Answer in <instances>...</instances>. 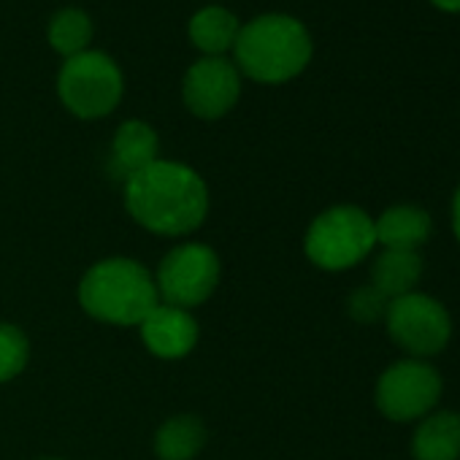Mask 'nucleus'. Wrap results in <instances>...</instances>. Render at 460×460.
<instances>
[{
	"label": "nucleus",
	"instance_id": "1",
	"mask_svg": "<svg viewBox=\"0 0 460 460\" xmlns=\"http://www.w3.org/2000/svg\"><path fill=\"white\" fill-rule=\"evenodd\" d=\"M125 208L152 234L187 236L208 214V190L190 165L155 160L125 181Z\"/></svg>",
	"mask_w": 460,
	"mask_h": 460
},
{
	"label": "nucleus",
	"instance_id": "2",
	"mask_svg": "<svg viewBox=\"0 0 460 460\" xmlns=\"http://www.w3.org/2000/svg\"><path fill=\"white\" fill-rule=\"evenodd\" d=\"M236 66L255 82L282 84L312 60L309 31L288 14H263L247 22L236 39Z\"/></svg>",
	"mask_w": 460,
	"mask_h": 460
},
{
	"label": "nucleus",
	"instance_id": "3",
	"mask_svg": "<svg viewBox=\"0 0 460 460\" xmlns=\"http://www.w3.org/2000/svg\"><path fill=\"white\" fill-rule=\"evenodd\" d=\"M82 309L111 325H141L160 304L155 277L136 261L109 258L93 266L79 285Z\"/></svg>",
	"mask_w": 460,
	"mask_h": 460
},
{
	"label": "nucleus",
	"instance_id": "4",
	"mask_svg": "<svg viewBox=\"0 0 460 460\" xmlns=\"http://www.w3.org/2000/svg\"><path fill=\"white\" fill-rule=\"evenodd\" d=\"M374 244V219L358 206H333L323 211L306 234V255L325 271L352 269Z\"/></svg>",
	"mask_w": 460,
	"mask_h": 460
},
{
	"label": "nucleus",
	"instance_id": "5",
	"mask_svg": "<svg viewBox=\"0 0 460 460\" xmlns=\"http://www.w3.org/2000/svg\"><path fill=\"white\" fill-rule=\"evenodd\" d=\"M60 101L82 119H98L117 109L122 98L119 66L98 49H84L66 58L58 76Z\"/></svg>",
	"mask_w": 460,
	"mask_h": 460
},
{
	"label": "nucleus",
	"instance_id": "6",
	"mask_svg": "<svg viewBox=\"0 0 460 460\" xmlns=\"http://www.w3.org/2000/svg\"><path fill=\"white\" fill-rule=\"evenodd\" d=\"M155 285L165 306L190 312L217 290L219 258L206 244H181L163 258Z\"/></svg>",
	"mask_w": 460,
	"mask_h": 460
},
{
	"label": "nucleus",
	"instance_id": "7",
	"mask_svg": "<svg viewBox=\"0 0 460 460\" xmlns=\"http://www.w3.org/2000/svg\"><path fill=\"white\" fill-rule=\"evenodd\" d=\"M385 323H387L393 341L414 358H428V355L441 352L452 331L447 309L422 293L393 298L387 306Z\"/></svg>",
	"mask_w": 460,
	"mask_h": 460
},
{
	"label": "nucleus",
	"instance_id": "8",
	"mask_svg": "<svg viewBox=\"0 0 460 460\" xmlns=\"http://www.w3.org/2000/svg\"><path fill=\"white\" fill-rule=\"evenodd\" d=\"M441 395V379L433 366L422 360H401L390 366L376 385V406L395 422L428 414Z\"/></svg>",
	"mask_w": 460,
	"mask_h": 460
},
{
	"label": "nucleus",
	"instance_id": "9",
	"mask_svg": "<svg viewBox=\"0 0 460 460\" xmlns=\"http://www.w3.org/2000/svg\"><path fill=\"white\" fill-rule=\"evenodd\" d=\"M184 103L200 119H219L242 95L239 68L225 58H203L184 74Z\"/></svg>",
	"mask_w": 460,
	"mask_h": 460
},
{
	"label": "nucleus",
	"instance_id": "10",
	"mask_svg": "<svg viewBox=\"0 0 460 460\" xmlns=\"http://www.w3.org/2000/svg\"><path fill=\"white\" fill-rule=\"evenodd\" d=\"M141 339L152 355L176 360L190 355L198 344V323L187 309L157 304L141 323Z\"/></svg>",
	"mask_w": 460,
	"mask_h": 460
},
{
	"label": "nucleus",
	"instance_id": "11",
	"mask_svg": "<svg viewBox=\"0 0 460 460\" xmlns=\"http://www.w3.org/2000/svg\"><path fill=\"white\" fill-rule=\"evenodd\" d=\"M157 149H160L157 133L146 122L141 119L122 122L111 144V173L128 181L133 173H138L141 168L157 160Z\"/></svg>",
	"mask_w": 460,
	"mask_h": 460
},
{
	"label": "nucleus",
	"instance_id": "12",
	"mask_svg": "<svg viewBox=\"0 0 460 460\" xmlns=\"http://www.w3.org/2000/svg\"><path fill=\"white\" fill-rule=\"evenodd\" d=\"M374 234L385 250L414 252L430 236V217L417 206H393L374 219Z\"/></svg>",
	"mask_w": 460,
	"mask_h": 460
},
{
	"label": "nucleus",
	"instance_id": "13",
	"mask_svg": "<svg viewBox=\"0 0 460 460\" xmlns=\"http://www.w3.org/2000/svg\"><path fill=\"white\" fill-rule=\"evenodd\" d=\"M417 460H457L460 457V414L438 411L420 422L411 438Z\"/></svg>",
	"mask_w": 460,
	"mask_h": 460
},
{
	"label": "nucleus",
	"instance_id": "14",
	"mask_svg": "<svg viewBox=\"0 0 460 460\" xmlns=\"http://www.w3.org/2000/svg\"><path fill=\"white\" fill-rule=\"evenodd\" d=\"M239 31L242 25L236 14L225 6H206L190 20V41L208 58H222L227 49H234Z\"/></svg>",
	"mask_w": 460,
	"mask_h": 460
},
{
	"label": "nucleus",
	"instance_id": "15",
	"mask_svg": "<svg viewBox=\"0 0 460 460\" xmlns=\"http://www.w3.org/2000/svg\"><path fill=\"white\" fill-rule=\"evenodd\" d=\"M420 274H422V263H420L417 252L385 250L371 266V285L387 301H393V298L414 293Z\"/></svg>",
	"mask_w": 460,
	"mask_h": 460
},
{
	"label": "nucleus",
	"instance_id": "16",
	"mask_svg": "<svg viewBox=\"0 0 460 460\" xmlns=\"http://www.w3.org/2000/svg\"><path fill=\"white\" fill-rule=\"evenodd\" d=\"M206 444V428L192 414H179L163 422L155 436V449L160 460H192Z\"/></svg>",
	"mask_w": 460,
	"mask_h": 460
},
{
	"label": "nucleus",
	"instance_id": "17",
	"mask_svg": "<svg viewBox=\"0 0 460 460\" xmlns=\"http://www.w3.org/2000/svg\"><path fill=\"white\" fill-rule=\"evenodd\" d=\"M47 39H49V44H52L60 55L74 58V55H79V52H84V49L90 47L93 22H90V17H87L82 9H60V12L49 20Z\"/></svg>",
	"mask_w": 460,
	"mask_h": 460
},
{
	"label": "nucleus",
	"instance_id": "18",
	"mask_svg": "<svg viewBox=\"0 0 460 460\" xmlns=\"http://www.w3.org/2000/svg\"><path fill=\"white\" fill-rule=\"evenodd\" d=\"M31 344L28 336L9 323H0V382L20 376L28 366Z\"/></svg>",
	"mask_w": 460,
	"mask_h": 460
},
{
	"label": "nucleus",
	"instance_id": "19",
	"mask_svg": "<svg viewBox=\"0 0 460 460\" xmlns=\"http://www.w3.org/2000/svg\"><path fill=\"white\" fill-rule=\"evenodd\" d=\"M347 306H349V314L358 323H376V320H382L387 314L390 301L374 285H368V288H358L349 296V304Z\"/></svg>",
	"mask_w": 460,
	"mask_h": 460
},
{
	"label": "nucleus",
	"instance_id": "20",
	"mask_svg": "<svg viewBox=\"0 0 460 460\" xmlns=\"http://www.w3.org/2000/svg\"><path fill=\"white\" fill-rule=\"evenodd\" d=\"M430 4L447 14H460V0H430Z\"/></svg>",
	"mask_w": 460,
	"mask_h": 460
},
{
	"label": "nucleus",
	"instance_id": "21",
	"mask_svg": "<svg viewBox=\"0 0 460 460\" xmlns=\"http://www.w3.org/2000/svg\"><path fill=\"white\" fill-rule=\"evenodd\" d=\"M452 225H455V234L460 239V187H457L455 200H452Z\"/></svg>",
	"mask_w": 460,
	"mask_h": 460
},
{
	"label": "nucleus",
	"instance_id": "22",
	"mask_svg": "<svg viewBox=\"0 0 460 460\" xmlns=\"http://www.w3.org/2000/svg\"><path fill=\"white\" fill-rule=\"evenodd\" d=\"M44 460H58V457H44Z\"/></svg>",
	"mask_w": 460,
	"mask_h": 460
}]
</instances>
